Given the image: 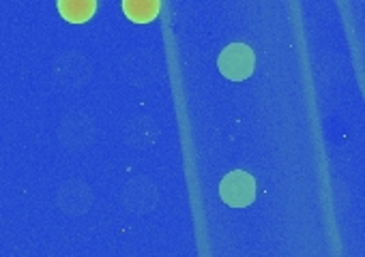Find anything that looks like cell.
I'll list each match as a JSON object with an SVG mask.
<instances>
[{
  "label": "cell",
  "mask_w": 365,
  "mask_h": 257,
  "mask_svg": "<svg viewBox=\"0 0 365 257\" xmlns=\"http://www.w3.org/2000/svg\"><path fill=\"white\" fill-rule=\"evenodd\" d=\"M220 73L232 82H243L247 78H252L254 69H256V56L252 52L250 46L245 43H230L217 61Z\"/></svg>",
  "instance_id": "obj_1"
},
{
  "label": "cell",
  "mask_w": 365,
  "mask_h": 257,
  "mask_svg": "<svg viewBox=\"0 0 365 257\" xmlns=\"http://www.w3.org/2000/svg\"><path fill=\"white\" fill-rule=\"evenodd\" d=\"M220 197L230 208H245L256 199V180L243 169H235L220 182Z\"/></svg>",
  "instance_id": "obj_2"
},
{
  "label": "cell",
  "mask_w": 365,
  "mask_h": 257,
  "mask_svg": "<svg viewBox=\"0 0 365 257\" xmlns=\"http://www.w3.org/2000/svg\"><path fill=\"white\" fill-rule=\"evenodd\" d=\"M56 201H58V208L65 212V214H82L88 206H91V191L78 182V180H69L67 184H63L58 189V195H56Z\"/></svg>",
  "instance_id": "obj_3"
},
{
  "label": "cell",
  "mask_w": 365,
  "mask_h": 257,
  "mask_svg": "<svg viewBox=\"0 0 365 257\" xmlns=\"http://www.w3.org/2000/svg\"><path fill=\"white\" fill-rule=\"evenodd\" d=\"M123 206L129 208L131 212H146L155 206L157 201V191L153 189V184L148 180H133L125 187L123 191Z\"/></svg>",
  "instance_id": "obj_4"
},
{
  "label": "cell",
  "mask_w": 365,
  "mask_h": 257,
  "mask_svg": "<svg viewBox=\"0 0 365 257\" xmlns=\"http://www.w3.org/2000/svg\"><path fill=\"white\" fill-rule=\"evenodd\" d=\"M56 9L69 24H84L95 16L97 0H56Z\"/></svg>",
  "instance_id": "obj_5"
},
{
  "label": "cell",
  "mask_w": 365,
  "mask_h": 257,
  "mask_svg": "<svg viewBox=\"0 0 365 257\" xmlns=\"http://www.w3.org/2000/svg\"><path fill=\"white\" fill-rule=\"evenodd\" d=\"M159 0H123V11L133 24H148L159 14Z\"/></svg>",
  "instance_id": "obj_6"
}]
</instances>
